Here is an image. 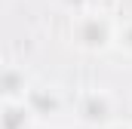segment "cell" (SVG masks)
<instances>
[{
	"label": "cell",
	"mask_w": 132,
	"mask_h": 129,
	"mask_svg": "<svg viewBox=\"0 0 132 129\" xmlns=\"http://www.w3.org/2000/svg\"><path fill=\"white\" fill-rule=\"evenodd\" d=\"M49 129H77V126H62V123H59V126H49Z\"/></svg>",
	"instance_id": "9c48e42d"
},
{
	"label": "cell",
	"mask_w": 132,
	"mask_h": 129,
	"mask_svg": "<svg viewBox=\"0 0 132 129\" xmlns=\"http://www.w3.org/2000/svg\"><path fill=\"white\" fill-rule=\"evenodd\" d=\"M71 43L80 49V52H104L114 46V34H117V19L111 12H104L98 6H89L77 15H71Z\"/></svg>",
	"instance_id": "6da1fadb"
},
{
	"label": "cell",
	"mask_w": 132,
	"mask_h": 129,
	"mask_svg": "<svg viewBox=\"0 0 132 129\" xmlns=\"http://www.w3.org/2000/svg\"><path fill=\"white\" fill-rule=\"evenodd\" d=\"M101 129H132V120H111L108 126H101Z\"/></svg>",
	"instance_id": "ba28073f"
},
{
	"label": "cell",
	"mask_w": 132,
	"mask_h": 129,
	"mask_svg": "<svg viewBox=\"0 0 132 129\" xmlns=\"http://www.w3.org/2000/svg\"><path fill=\"white\" fill-rule=\"evenodd\" d=\"M31 77L22 64H0V101H25Z\"/></svg>",
	"instance_id": "3957f363"
},
{
	"label": "cell",
	"mask_w": 132,
	"mask_h": 129,
	"mask_svg": "<svg viewBox=\"0 0 132 129\" xmlns=\"http://www.w3.org/2000/svg\"><path fill=\"white\" fill-rule=\"evenodd\" d=\"M114 108H117V101L108 89H89L77 101V117H80V123H89V126H108L111 120H117Z\"/></svg>",
	"instance_id": "7a4b0ae2"
},
{
	"label": "cell",
	"mask_w": 132,
	"mask_h": 129,
	"mask_svg": "<svg viewBox=\"0 0 132 129\" xmlns=\"http://www.w3.org/2000/svg\"><path fill=\"white\" fill-rule=\"evenodd\" d=\"M0 129H37V117L25 101H0Z\"/></svg>",
	"instance_id": "277c9868"
},
{
	"label": "cell",
	"mask_w": 132,
	"mask_h": 129,
	"mask_svg": "<svg viewBox=\"0 0 132 129\" xmlns=\"http://www.w3.org/2000/svg\"><path fill=\"white\" fill-rule=\"evenodd\" d=\"M25 104L31 108L34 117H43V114H52L62 108V98H59V89L52 86H31L28 95H25Z\"/></svg>",
	"instance_id": "5b68a950"
},
{
	"label": "cell",
	"mask_w": 132,
	"mask_h": 129,
	"mask_svg": "<svg viewBox=\"0 0 132 129\" xmlns=\"http://www.w3.org/2000/svg\"><path fill=\"white\" fill-rule=\"evenodd\" d=\"M114 49L132 59V15L117 19V34H114Z\"/></svg>",
	"instance_id": "8992f818"
},
{
	"label": "cell",
	"mask_w": 132,
	"mask_h": 129,
	"mask_svg": "<svg viewBox=\"0 0 132 129\" xmlns=\"http://www.w3.org/2000/svg\"><path fill=\"white\" fill-rule=\"evenodd\" d=\"M65 12L71 15H77V12H83V9H89V6H95V0H55Z\"/></svg>",
	"instance_id": "52a82bcc"
}]
</instances>
